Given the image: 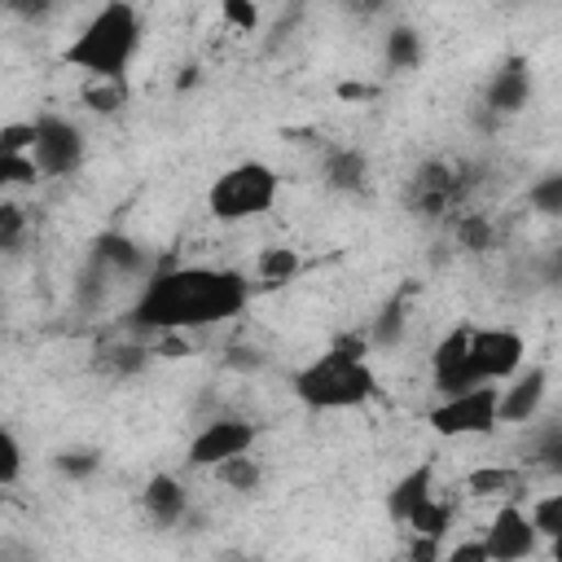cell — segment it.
<instances>
[{
	"mask_svg": "<svg viewBox=\"0 0 562 562\" xmlns=\"http://www.w3.org/2000/svg\"><path fill=\"white\" fill-rule=\"evenodd\" d=\"M549 395V369L544 364H522L514 378L496 382V422L505 426H522L536 422Z\"/></svg>",
	"mask_w": 562,
	"mask_h": 562,
	"instance_id": "30bf717a",
	"label": "cell"
},
{
	"mask_svg": "<svg viewBox=\"0 0 562 562\" xmlns=\"http://www.w3.org/2000/svg\"><path fill=\"white\" fill-rule=\"evenodd\" d=\"M35 123V140H31V158L40 167V180H66L83 167L88 158V136L75 119L66 114H40Z\"/></svg>",
	"mask_w": 562,
	"mask_h": 562,
	"instance_id": "8992f818",
	"label": "cell"
},
{
	"mask_svg": "<svg viewBox=\"0 0 562 562\" xmlns=\"http://www.w3.org/2000/svg\"><path fill=\"white\" fill-rule=\"evenodd\" d=\"M299 272H303V255L294 246H285V241L259 246V255H255V281L259 285H290Z\"/></svg>",
	"mask_w": 562,
	"mask_h": 562,
	"instance_id": "4fadbf2b",
	"label": "cell"
},
{
	"mask_svg": "<svg viewBox=\"0 0 562 562\" xmlns=\"http://www.w3.org/2000/svg\"><path fill=\"white\" fill-rule=\"evenodd\" d=\"M189 487H184V479L180 474H167V470H158V474H149L145 479V487H140V514L154 522V527H180L184 518H189Z\"/></svg>",
	"mask_w": 562,
	"mask_h": 562,
	"instance_id": "7c38bea8",
	"label": "cell"
},
{
	"mask_svg": "<svg viewBox=\"0 0 562 562\" xmlns=\"http://www.w3.org/2000/svg\"><path fill=\"white\" fill-rule=\"evenodd\" d=\"M514 483H518V470H505V465H479L465 474V492L470 496H514Z\"/></svg>",
	"mask_w": 562,
	"mask_h": 562,
	"instance_id": "d6986e66",
	"label": "cell"
},
{
	"mask_svg": "<svg viewBox=\"0 0 562 562\" xmlns=\"http://www.w3.org/2000/svg\"><path fill=\"white\" fill-rule=\"evenodd\" d=\"M439 553L452 558V562H487L483 540H461V544H448V549H439Z\"/></svg>",
	"mask_w": 562,
	"mask_h": 562,
	"instance_id": "f546056e",
	"label": "cell"
},
{
	"mask_svg": "<svg viewBox=\"0 0 562 562\" xmlns=\"http://www.w3.org/2000/svg\"><path fill=\"white\" fill-rule=\"evenodd\" d=\"M220 22L237 35H255L263 13H259V0H220Z\"/></svg>",
	"mask_w": 562,
	"mask_h": 562,
	"instance_id": "7402d4cb",
	"label": "cell"
},
{
	"mask_svg": "<svg viewBox=\"0 0 562 562\" xmlns=\"http://www.w3.org/2000/svg\"><path fill=\"white\" fill-rule=\"evenodd\" d=\"M22 237H26V206L0 198V250H18Z\"/></svg>",
	"mask_w": 562,
	"mask_h": 562,
	"instance_id": "d4e9b609",
	"label": "cell"
},
{
	"mask_svg": "<svg viewBox=\"0 0 562 562\" xmlns=\"http://www.w3.org/2000/svg\"><path fill=\"white\" fill-rule=\"evenodd\" d=\"M527 92H531V75L522 66H505L492 75V88H487V101L496 110H522L527 105Z\"/></svg>",
	"mask_w": 562,
	"mask_h": 562,
	"instance_id": "ac0fdd59",
	"label": "cell"
},
{
	"mask_svg": "<svg viewBox=\"0 0 562 562\" xmlns=\"http://www.w3.org/2000/svg\"><path fill=\"white\" fill-rule=\"evenodd\" d=\"M527 364V338L514 325H470V369L479 382H505Z\"/></svg>",
	"mask_w": 562,
	"mask_h": 562,
	"instance_id": "9c48e42d",
	"label": "cell"
},
{
	"mask_svg": "<svg viewBox=\"0 0 562 562\" xmlns=\"http://www.w3.org/2000/svg\"><path fill=\"white\" fill-rule=\"evenodd\" d=\"M31 140H35V123L31 119L0 123V154H31Z\"/></svg>",
	"mask_w": 562,
	"mask_h": 562,
	"instance_id": "4316f807",
	"label": "cell"
},
{
	"mask_svg": "<svg viewBox=\"0 0 562 562\" xmlns=\"http://www.w3.org/2000/svg\"><path fill=\"white\" fill-rule=\"evenodd\" d=\"M527 198H531V206H536L540 215H558V211H562V176H544Z\"/></svg>",
	"mask_w": 562,
	"mask_h": 562,
	"instance_id": "f1b7e54d",
	"label": "cell"
},
{
	"mask_svg": "<svg viewBox=\"0 0 562 562\" xmlns=\"http://www.w3.org/2000/svg\"><path fill=\"white\" fill-rule=\"evenodd\" d=\"M228 492H259V483H263V461L255 457V448L250 452H237V457H228V461H220L215 470H211Z\"/></svg>",
	"mask_w": 562,
	"mask_h": 562,
	"instance_id": "2e32d148",
	"label": "cell"
},
{
	"mask_svg": "<svg viewBox=\"0 0 562 562\" xmlns=\"http://www.w3.org/2000/svg\"><path fill=\"white\" fill-rule=\"evenodd\" d=\"M426 426L439 439H479L492 435L496 422V382H474L465 391L439 395V404L426 413Z\"/></svg>",
	"mask_w": 562,
	"mask_h": 562,
	"instance_id": "5b68a950",
	"label": "cell"
},
{
	"mask_svg": "<svg viewBox=\"0 0 562 562\" xmlns=\"http://www.w3.org/2000/svg\"><path fill=\"white\" fill-rule=\"evenodd\" d=\"M457 241H461V250H487L492 246V220L479 211H461L457 215Z\"/></svg>",
	"mask_w": 562,
	"mask_h": 562,
	"instance_id": "cb8c5ba5",
	"label": "cell"
},
{
	"mask_svg": "<svg viewBox=\"0 0 562 562\" xmlns=\"http://www.w3.org/2000/svg\"><path fill=\"white\" fill-rule=\"evenodd\" d=\"M40 180V167L31 154H0V193L9 189H31Z\"/></svg>",
	"mask_w": 562,
	"mask_h": 562,
	"instance_id": "44dd1931",
	"label": "cell"
},
{
	"mask_svg": "<svg viewBox=\"0 0 562 562\" xmlns=\"http://www.w3.org/2000/svg\"><path fill=\"white\" fill-rule=\"evenodd\" d=\"M400 527H408L413 536H426V540H443V536H448V527H452V505H448L443 496H435V492H430V496H426V501H422V505H417Z\"/></svg>",
	"mask_w": 562,
	"mask_h": 562,
	"instance_id": "e0dca14e",
	"label": "cell"
},
{
	"mask_svg": "<svg viewBox=\"0 0 562 562\" xmlns=\"http://www.w3.org/2000/svg\"><path fill=\"white\" fill-rule=\"evenodd\" d=\"M430 492H435V474H430V465L408 470V474L386 492V514H391V522H404Z\"/></svg>",
	"mask_w": 562,
	"mask_h": 562,
	"instance_id": "5bb4252c",
	"label": "cell"
},
{
	"mask_svg": "<svg viewBox=\"0 0 562 562\" xmlns=\"http://www.w3.org/2000/svg\"><path fill=\"white\" fill-rule=\"evenodd\" d=\"M290 386H294V395L312 413H351V408H364L382 391L378 386V373L369 364V338L364 334L334 338L316 360H307L290 378Z\"/></svg>",
	"mask_w": 562,
	"mask_h": 562,
	"instance_id": "7a4b0ae2",
	"label": "cell"
},
{
	"mask_svg": "<svg viewBox=\"0 0 562 562\" xmlns=\"http://www.w3.org/2000/svg\"><path fill=\"white\" fill-rule=\"evenodd\" d=\"M487 562H522L540 553V531L527 518V505H518L514 496H501V505L492 509V518L479 531Z\"/></svg>",
	"mask_w": 562,
	"mask_h": 562,
	"instance_id": "ba28073f",
	"label": "cell"
},
{
	"mask_svg": "<svg viewBox=\"0 0 562 562\" xmlns=\"http://www.w3.org/2000/svg\"><path fill=\"white\" fill-rule=\"evenodd\" d=\"M474 382L479 378L470 369V325H452L430 347V386L439 395H452V391H465Z\"/></svg>",
	"mask_w": 562,
	"mask_h": 562,
	"instance_id": "8fae6325",
	"label": "cell"
},
{
	"mask_svg": "<svg viewBox=\"0 0 562 562\" xmlns=\"http://www.w3.org/2000/svg\"><path fill=\"white\" fill-rule=\"evenodd\" d=\"M527 518L540 531V540H558L562 536V492H544V496L527 501Z\"/></svg>",
	"mask_w": 562,
	"mask_h": 562,
	"instance_id": "ffe728a7",
	"label": "cell"
},
{
	"mask_svg": "<svg viewBox=\"0 0 562 562\" xmlns=\"http://www.w3.org/2000/svg\"><path fill=\"white\" fill-rule=\"evenodd\" d=\"M281 198V171L263 158H241L224 167L206 184V215L215 224H250L263 220Z\"/></svg>",
	"mask_w": 562,
	"mask_h": 562,
	"instance_id": "277c9868",
	"label": "cell"
},
{
	"mask_svg": "<svg viewBox=\"0 0 562 562\" xmlns=\"http://www.w3.org/2000/svg\"><path fill=\"white\" fill-rule=\"evenodd\" d=\"M255 443H259V426L250 417L224 413V417H211L193 430V439L184 448V465L189 470H215L220 461H228L237 452H250Z\"/></svg>",
	"mask_w": 562,
	"mask_h": 562,
	"instance_id": "52a82bcc",
	"label": "cell"
},
{
	"mask_svg": "<svg viewBox=\"0 0 562 562\" xmlns=\"http://www.w3.org/2000/svg\"><path fill=\"white\" fill-rule=\"evenodd\" d=\"M386 61L400 66V70L417 66V61H422V35L408 31V26H395V31L386 35Z\"/></svg>",
	"mask_w": 562,
	"mask_h": 562,
	"instance_id": "603a6c76",
	"label": "cell"
},
{
	"mask_svg": "<svg viewBox=\"0 0 562 562\" xmlns=\"http://www.w3.org/2000/svg\"><path fill=\"white\" fill-rule=\"evenodd\" d=\"M140 13L132 0H101L83 22L79 31L66 40L61 48V61L70 70H79L83 79H114V83H127V70L140 53Z\"/></svg>",
	"mask_w": 562,
	"mask_h": 562,
	"instance_id": "3957f363",
	"label": "cell"
},
{
	"mask_svg": "<svg viewBox=\"0 0 562 562\" xmlns=\"http://www.w3.org/2000/svg\"><path fill=\"white\" fill-rule=\"evenodd\" d=\"M321 176H325V184L338 189V193L364 189V180H369V158H364L360 149H329Z\"/></svg>",
	"mask_w": 562,
	"mask_h": 562,
	"instance_id": "9a60e30c",
	"label": "cell"
},
{
	"mask_svg": "<svg viewBox=\"0 0 562 562\" xmlns=\"http://www.w3.org/2000/svg\"><path fill=\"white\" fill-rule=\"evenodd\" d=\"M18 474H22V443L13 430L0 426V487L18 483Z\"/></svg>",
	"mask_w": 562,
	"mask_h": 562,
	"instance_id": "83f0119b",
	"label": "cell"
},
{
	"mask_svg": "<svg viewBox=\"0 0 562 562\" xmlns=\"http://www.w3.org/2000/svg\"><path fill=\"white\" fill-rule=\"evenodd\" d=\"M83 105L97 110V114L119 110L123 105V83H114V79H88L83 83Z\"/></svg>",
	"mask_w": 562,
	"mask_h": 562,
	"instance_id": "484cf974",
	"label": "cell"
},
{
	"mask_svg": "<svg viewBox=\"0 0 562 562\" xmlns=\"http://www.w3.org/2000/svg\"><path fill=\"white\" fill-rule=\"evenodd\" d=\"M246 303L250 281L241 272L215 263H176L145 277L132 303V321L149 334H193L241 316Z\"/></svg>",
	"mask_w": 562,
	"mask_h": 562,
	"instance_id": "6da1fadb",
	"label": "cell"
}]
</instances>
